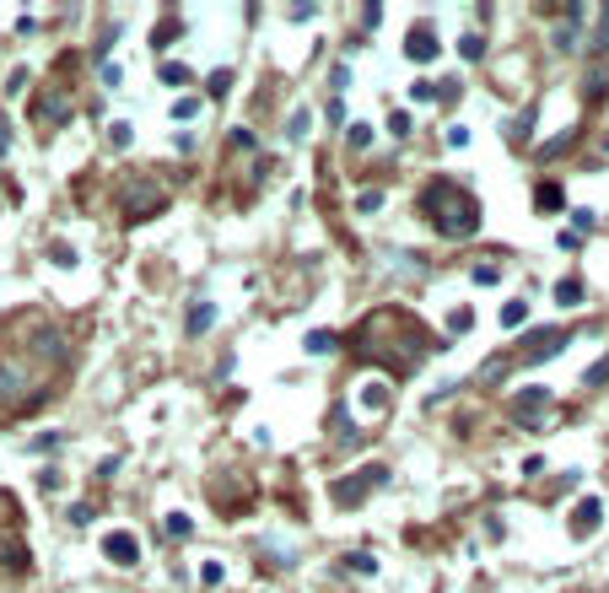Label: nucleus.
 Segmentation results:
<instances>
[{"mask_svg":"<svg viewBox=\"0 0 609 593\" xmlns=\"http://www.w3.org/2000/svg\"><path fill=\"white\" fill-rule=\"evenodd\" d=\"M162 529H167V539H189V534H194V523H189L183 512H173V518H167Z\"/></svg>","mask_w":609,"mask_h":593,"instance_id":"obj_15","label":"nucleus"},{"mask_svg":"<svg viewBox=\"0 0 609 593\" xmlns=\"http://www.w3.org/2000/svg\"><path fill=\"white\" fill-rule=\"evenodd\" d=\"M523 318H528V302H507V307H502V324H507V329H518Z\"/></svg>","mask_w":609,"mask_h":593,"instance_id":"obj_18","label":"nucleus"},{"mask_svg":"<svg viewBox=\"0 0 609 593\" xmlns=\"http://www.w3.org/2000/svg\"><path fill=\"white\" fill-rule=\"evenodd\" d=\"M226 141H232V151H254V135H248V130H232Z\"/></svg>","mask_w":609,"mask_h":593,"instance_id":"obj_28","label":"nucleus"},{"mask_svg":"<svg viewBox=\"0 0 609 593\" xmlns=\"http://www.w3.org/2000/svg\"><path fill=\"white\" fill-rule=\"evenodd\" d=\"M421 210H426L431 222H437V232L453 238V243L480 232V200H475L469 189H458L453 178H431V184L421 189Z\"/></svg>","mask_w":609,"mask_h":593,"instance_id":"obj_3","label":"nucleus"},{"mask_svg":"<svg viewBox=\"0 0 609 593\" xmlns=\"http://www.w3.org/2000/svg\"><path fill=\"white\" fill-rule=\"evenodd\" d=\"M410 98H415V102H431V98H437V86H431V82H415V86H410Z\"/></svg>","mask_w":609,"mask_h":593,"instance_id":"obj_29","label":"nucleus"},{"mask_svg":"<svg viewBox=\"0 0 609 593\" xmlns=\"http://www.w3.org/2000/svg\"><path fill=\"white\" fill-rule=\"evenodd\" d=\"M210 318H216V307H210V302H194V307H189V324H183V329H189V334H205V329H210Z\"/></svg>","mask_w":609,"mask_h":593,"instance_id":"obj_12","label":"nucleus"},{"mask_svg":"<svg viewBox=\"0 0 609 593\" xmlns=\"http://www.w3.org/2000/svg\"><path fill=\"white\" fill-rule=\"evenodd\" d=\"M102 555H108L114 567H135V561H141V545H135V534H102Z\"/></svg>","mask_w":609,"mask_h":593,"instance_id":"obj_8","label":"nucleus"},{"mask_svg":"<svg viewBox=\"0 0 609 593\" xmlns=\"http://www.w3.org/2000/svg\"><path fill=\"white\" fill-rule=\"evenodd\" d=\"M561 205H566L561 184H550V178H545V184H539V194H534V210H545V216H550V210H561Z\"/></svg>","mask_w":609,"mask_h":593,"instance_id":"obj_11","label":"nucleus"},{"mask_svg":"<svg viewBox=\"0 0 609 593\" xmlns=\"http://www.w3.org/2000/svg\"><path fill=\"white\" fill-rule=\"evenodd\" d=\"M302 346H307V351H313V356H329V351H334V346H340V334H329V329H313V334H307V340H302Z\"/></svg>","mask_w":609,"mask_h":593,"instance_id":"obj_13","label":"nucleus"},{"mask_svg":"<svg viewBox=\"0 0 609 593\" xmlns=\"http://www.w3.org/2000/svg\"><path fill=\"white\" fill-rule=\"evenodd\" d=\"M307 124H313V119H307V108H302V114H291V124H286V135H291V141H302V135H307Z\"/></svg>","mask_w":609,"mask_h":593,"instance_id":"obj_23","label":"nucleus"},{"mask_svg":"<svg viewBox=\"0 0 609 593\" xmlns=\"http://www.w3.org/2000/svg\"><path fill=\"white\" fill-rule=\"evenodd\" d=\"M200 114V98H178L173 102V119H194Z\"/></svg>","mask_w":609,"mask_h":593,"instance_id":"obj_21","label":"nucleus"},{"mask_svg":"<svg viewBox=\"0 0 609 593\" xmlns=\"http://www.w3.org/2000/svg\"><path fill=\"white\" fill-rule=\"evenodd\" d=\"M469 324H475V313H469V307H453V313H447V329H453V334H464Z\"/></svg>","mask_w":609,"mask_h":593,"instance_id":"obj_20","label":"nucleus"},{"mask_svg":"<svg viewBox=\"0 0 609 593\" xmlns=\"http://www.w3.org/2000/svg\"><path fill=\"white\" fill-rule=\"evenodd\" d=\"M571 346V329L550 324V329H528L523 340H518V351H512V367H539V362H550L555 351Z\"/></svg>","mask_w":609,"mask_h":593,"instance_id":"obj_4","label":"nucleus"},{"mask_svg":"<svg viewBox=\"0 0 609 593\" xmlns=\"http://www.w3.org/2000/svg\"><path fill=\"white\" fill-rule=\"evenodd\" d=\"M458 54H464V60H480V54H486V43H480V33H464V43H458Z\"/></svg>","mask_w":609,"mask_h":593,"instance_id":"obj_19","label":"nucleus"},{"mask_svg":"<svg viewBox=\"0 0 609 593\" xmlns=\"http://www.w3.org/2000/svg\"><path fill=\"white\" fill-rule=\"evenodd\" d=\"M0 567H11V572H27L33 567V555L22 545V534H0Z\"/></svg>","mask_w":609,"mask_h":593,"instance_id":"obj_10","label":"nucleus"},{"mask_svg":"<svg viewBox=\"0 0 609 593\" xmlns=\"http://www.w3.org/2000/svg\"><path fill=\"white\" fill-rule=\"evenodd\" d=\"M437 49H442V43H437V33H431V22H415V27L405 33V60L431 65V60H437Z\"/></svg>","mask_w":609,"mask_h":593,"instance_id":"obj_6","label":"nucleus"},{"mask_svg":"<svg viewBox=\"0 0 609 593\" xmlns=\"http://www.w3.org/2000/svg\"><path fill=\"white\" fill-rule=\"evenodd\" d=\"M162 82H167V86L189 82V65H173V60H167V65H162Z\"/></svg>","mask_w":609,"mask_h":593,"instance_id":"obj_24","label":"nucleus"},{"mask_svg":"<svg viewBox=\"0 0 609 593\" xmlns=\"http://www.w3.org/2000/svg\"><path fill=\"white\" fill-rule=\"evenodd\" d=\"M173 33H178V17H167V22H157V33H151V43H157V49H162V43L173 38Z\"/></svg>","mask_w":609,"mask_h":593,"instance_id":"obj_22","label":"nucleus"},{"mask_svg":"<svg viewBox=\"0 0 609 593\" xmlns=\"http://www.w3.org/2000/svg\"><path fill=\"white\" fill-rule=\"evenodd\" d=\"M0 410L11 405V415H33L38 399L65 378V334L60 324H49L43 313H17L0 324Z\"/></svg>","mask_w":609,"mask_h":593,"instance_id":"obj_1","label":"nucleus"},{"mask_svg":"<svg viewBox=\"0 0 609 593\" xmlns=\"http://www.w3.org/2000/svg\"><path fill=\"white\" fill-rule=\"evenodd\" d=\"M426 351H431V334L410 307H372L350 329V356L372 362V367H388L394 378H410L426 362Z\"/></svg>","mask_w":609,"mask_h":593,"instance_id":"obj_2","label":"nucleus"},{"mask_svg":"<svg viewBox=\"0 0 609 593\" xmlns=\"http://www.w3.org/2000/svg\"><path fill=\"white\" fill-rule=\"evenodd\" d=\"M54 265H76V248H70V243H54Z\"/></svg>","mask_w":609,"mask_h":593,"instance_id":"obj_30","label":"nucleus"},{"mask_svg":"<svg viewBox=\"0 0 609 593\" xmlns=\"http://www.w3.org/2000/svg\"><path fill=\"white\" fill-rule=\"evenodd\" d=\"M367 486H388V470H383V464H367L362 475L334 480V502H340V507H356V502L367 496Z\"/></svg>","mask_w":609,"mask_h":593,"instance_id":"obj_5","label":"nucleus"},{"mask_svg":"<svg viewBox=\"0 0 609 593\" xmlns=\"http://www.w3.org/2000/svg\"><path fill=\"white\" fill-rule=\"evenodd\" d=\"M583 297H588V291H583V281H561V286H555V302H561V307H577Z\"/></svg>","mask_w":609,"mask_h":593,"instance_id":"obj_14","label":"nucleus"},{"mask_svg":"<svg viewBox=\"0 0 609 593\" xmlns=\"http://www.w3.org/2000/svg\"><path fill=\"white\" fill-rule=\"evenodd\" d=\"M6 141H11V124L0 119V151H6Z\"/></svg>","mask_w":609,"mask_h":593,"instance_id":"obj_31","label":"nucleus"},{"mask_svg":"<svg viewBox=\"0 0 609 593\" xmlns=\"http://www.w3.org/2000/svg\"><path fill=\"white\" fill-rule=\"evenodd\" d=\"M226 86H232V70H210L205 92H210V98H226Z\"/></svg>","mask_w":609,"mask_h":593,"instance_id":"obj_17","label":"nucleus"},{"mask_svg":"<svg viewBox=\"0 0 609 593\" xmlns=\"http://www.w3.org/2000/svg\"><path fill=\"white\" fill-rule=\"evenodd\" d=\"M599 518H604V502H599V496H583V502H577V512H571V534H577V539H588V534L599 529Z\"/></svg>","mask_w":609,"mask_h":593,"instance_id":"obj_9","label":"nucleus"},{"mask_svg":"<svg viewBox=\"0 0 609 593\" xmlns=\"http://www.w3.org/2000/svg\"><path fill=\"white\" fill-rule=\"evenodd\" d=\"M469 281H475V286H496L502 270H496V265H475V270H469Z\"/></svg>","mask_w":609,"mask_h":593,"instance_id":"obj_16","label":"nucleus"},{"mask_svg":"<svg viewBox=\"0 0 609 593\" xmlns=\"http://www.w3.org/2000/svg\"><path fill=\"white\" fill-rule=\"evenodd\" d=\"M222 561H205V567H200V583H210V588H216V583H222Z\"/></svg>","mask_w":609,"mask_h":593,"instance_id":"obj_26","label":"nucleus"},{"mask_svg":"<svg viewBox=\"0 0 609 593\" xmlns=\"http://www.w3.org/2000/svg\"><path fill=\"white\" fill-rule=\"evenodd\" d=\"M604 86H609V70H593V82H588V102L604 98Z\"/></svg>","mask_w":609,"mask_h":593,"instance_id":"obj_25","label":"nucleus"},{"mask_svg":"<svg viewBox=\"0 0 609 593\" xmlns=\"http://www.w3.org/2000/svg\"><path fill=\"white\" fill-rule=\"evenodd\" d=\"M367 141H372V130H367V124H350V151H362Z\"/></svg>","mask_w":609,"mask_h":593,"instance_id":"obj_27","label":"nucleus"},{"mask_svg":"<svg viewBox=\"0 0 609 593\" xmlns=\"http://www.w3.org/2000/svg\"><path fill=\"white\" fill-rule=\"evenodd\" d=\"M545 405H550V389H523L518 399H512V415H518L523 426H545V421H550Z\"/></svg>","mask_w":609,"mask_h":593,"instance_id":"obj_7","label":"nucleus"}]
</instances>
